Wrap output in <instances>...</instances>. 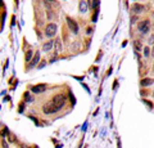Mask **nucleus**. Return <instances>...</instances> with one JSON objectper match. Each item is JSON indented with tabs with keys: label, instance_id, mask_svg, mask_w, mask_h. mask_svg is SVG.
<instances>
[{
	"label": "nucleus",
	"instance_id": "f257e3e1",
	"mask_svg": "<svg viewBox=\"0 0 154 148\" xmlns=\"http://www.w3.org/2000/svg\"><path fill=\"white\" fill-rule=\"evenodd\" d=\"M137 30L140 34L143 35H146L149 34V31H150V21L149 20H143L137 23Z\"/></svg>",
	"mask_w": 154,
	"mask_h": 148
},
{
	"label": "nucleus",
	"instance_id": "f03ea898",
	"mask_svg": "<svg viewBox=\"0 0 154 148\" xmlns=\"http://www.w3.org/2000/svg\"><path fill=\"white\" fill-rule=\"evenodd\" d=\"M57 30H58V25L57 23H54V22H51V23H49L46 27H45V36H48V37H54L55 35H57Z\"/></svg>",
	"mask_w": 154,
	"mask_h": 148
},
{
	"label": "nucleus",
	"instance_id": "7ed1b4c3",
	"mask_svg": "<svg viewBox=\"0 0 154 148\" xmlns=\"http://www.w3.org/2000/svg\"><path fill=\"white\" fill-rule=\"evenodd\" d=\"M51 102L54 103L59 109H62L66 104V95L64 94H57V95H54V98H53Z\"/></svg>",
	"mask_w": 154,
	"mask_h": 148
},
{
	"label": "nucleus",
	"instance_id": "20e7f679",
	"mask_svg": "<svg viewBox=\"0 0 154 148\" xmlns=\"http://www.w3.org/2000/svg\"><path fill=\"white\" fill-rule=\"evenodd\" d=\"M42 111H44V113H46V115H51V113H55V112L59 111V108H58L53 102H49V103L44 104Z\"/></svg>",
	"mask_w": 154,
	"mask_h": 148
},
{
	"label": "nucleus",
	"instance_id": "39448f33",
	"mask_svg": "<svg viewBox=\"0 0 154 148\" xmlns=\"http://www.w3.org/2000/svg\"><path fill=\"white\" fill-rule=\"evenodd\" d=\"M66 21H67V25H68L69 30L73 32V34H79V25H77V22L73 20V18L67 17V18H66Z\"/></svg>",
	"mask_w": 154,
	"mask_h": 148
},
{
	"label": "nucleus",
	"instance_id": "423d86ee",
	"mask_svg": "<svg viewBox=\"0 0 154 148\" xmlns=\"http://www.w3.org/2000/svg\"><path fill=\"white\" fill-rule=\"evenodd\" d=\"M46 90V84H37V85H32L31 87V92L35 94H41Z\"/></svg>",
	"mask_w": 154,
	"mask_h": 148
},
{
	"label": "nucleus",
	"instance_id": "0eeeda50",
	"mask_svg": "<svg viewBox=\"0 0 154 148\" xmlns=\"http://www.w3.org/2000/svg\"><path fill=\"white\" fill-rule=\"evenodd\" d=\"M38 61H40V52H36L35 55H33V58L30 61V65H28V67L27 70H32V68H35L37 63H38Z\"/></svg>",
	"mask_w": 154,
	"mask_h": 148
},
{
	"label": "nucleus",
	"instance_id": "6e6552de",
	"mask_svg": "<svg viewBox=\"0 0 154 148\" xmlns=\"http://www.w3.org/2000/svg\"><path fill=\"white\" fill-rule=\"evenodd\" d=\"M153 84H154V79H152V77H143L140 80L141 88H149V87H152Z\"/></svg>",
	"mask_w": 154,
	"mask_h": 148
},
{
	"label": "nucleus",
	"instance_id": "1a4fd4ad",
	"mask_svg": "<svg viewBox=\"0 0 154 148\" xmlns=\"http://www.w3.org/2000/svg\"><path fill=\"white\" fill-rule=\"evenodd\" d=\"M131 11L134 14H136V16H139V14H141L144 12V5L143 4H139V3H135L132 8H131Z\"/></svg>",
	"mask_w": 154,
	"mask_h": 148
},
{
	"label": "nucleus",
	"instance_id": "9d476101",
	"mask_svg": "<svg viewBox=\"0 0 154 148\" xmlns=\"http://www.w3.org/2000/svg\"><path fill=\"white\" fill-rule=\"evenodd\" d=\"M53 45H54V41H53V40L46 41V43H44V44H42V50H44V52H50L51 48H53Z\"/></svg>",
	"mask_w": 154,
	"mask_h": 148
},
{
	"label": "nucleus",
	"instance_id": "9b49d317",
	"mask_svg": "<svg viewBox=\"0 0 154 148\" xmlns=\"http://www.w3.org/2000/svg\"><path fill=\"white\" fill-rule=\"evenodd\" d=\"M88 9H89V5H88V3L86 2H80V12L81 13H85V12H88Z\"/></svg>",
	"mask_w": 154,
	"mask_h": 148
},
{
	"label": "nucleus",
	"instance_id": "f8f14e48",
	"mask_svg": "<svg viewBox=\"0 0 154 148\" xmlns=\"http://www.w3.org/2000/svg\"><path fill=\"white\" fill-rule=\"evenodd\" d=\"M54 46H55V49H57L58 52H60V50H62V48H63V46H62V41H60L59 37H57V39H55V41H54Z\"/></svg>",
	"mask_w": 154,
	"mask_h": 148
},
{
	"label": "nucleus",
	"instance_id": "ddd939ff",
	"mask_svg": "<svg viewBox=\"0 0 154 148\" xmlns=\"http://www.w3.org/2000/svg\"><path fill=\"white\" fill-rule=\"evenodd\" d=\"M32 58H33V52H32L31 49L27 50V52H26V55H25V61H26V62H30Z\"/></svg>",
	"mask_w": 154,
	"mask_h": 148
},
{
	"label": "nucleus",
	"instance_id": "4468645a",
	"mask_svg": "<svg viewBox=\"0 0 154 148\" xmlns=\"http://www.w3.org/2000/svg\"><path fill=\"white\" fill-rule=\"evenodd\" d=\"M143 54H144V57H145V58H149V57H150V48H149V45H148V46H144Z\"/></svg>",
	"mask_w": 154,
	"mask_h": 148
},
{
	"label": "nucleus",
	"instance_id": "2eb2a0df",
	"mask_svg": "<svg viewBox=\"0 0 154 148\" xmlns=\"http://www.w3.org/2000/svg\"><path fill=\"white\" fill-rule=\"evenodd\" d=\"M134 46H135V49H136V50H139V52H140L141 50V43L140 41H139V40H135L134 41Z\"/></svg>",
	"mask_w": 154,
	"mask_h": 148
},
{
	"label": "nucleus",
	"instance_id": "dca6fc26",
	"mask_svg": "<svg viewBox=\"0 0 154 148\" xmlns=\"http://www.w3.org/2000/svg\"><path fill=\"white\" fill-rule=\"evenodd\" d=\"M25 99H26V102H32L33 101V97L27 92V93H25Z\"/></svg>",
	"mask_w": 154,
	"mask_h": 148
},
{
	"label": "nucleus",
	"instance_id": "f3484780",
	"mask_svg": "<svg viewBox=\"0 0 154 148\" xmlns=\"http://www.w3.org/2000/svg\"><path fill=\"white\" fill-rule=\"evenodd\" d=\"M148 44H149V45H154V34H152L150 36H149V39H148Z\"/></svg>",
	"mask_w": 154,
	"mask_h": 148
},
{
	"label": "nucleus",
	"instance_id": "a211bd4d",
	"mask_svg": "<svg viewBox=\"0 0 154 148\" xmlns=\"http://www.w3.org/2000/svg\"><path fill=\"white\" fill-rule=\"evenodd\" d=\"M144 103H145L146 106H148L149 108H150V109L153 108V103H152V102H148V101H145V99H144Z\"/></svg>",
	"mask_w": 154,
	"mask_h": 148
},
{
	"label": "nucleus",
	"instance_id": "6ab92c4d",
	"mask_svg": "<svg viewBox=\"0 0 154 148\" xmlns=\"http://www.w3.org/2000/svg\"><path fill=\"white\" fill-rule=\"evenodd\" d=\"M45 65H46V61H41V63H38V66H37V67H38V68H42V67H44Z\"/></svg>",
	"mask_w": 154,
	"mask_h": 148
},
{
	"label": "nucleus",
	"instance_id": "aec40b11",
	"mask_svg": "<svg viewBox=\"0 0 154 148\" xmlns=\"http://www.w3.org/2000/svg\"><path fill=\"white\" fill-rule=\"evenodd\" d=\"M149 92H148V90H141V92H140V94L143 95V97H144V95H146Z\"/></svg>",
	"mask_w": 154,
	"mask_h": 148
},
{
	"label": "nucleus",
	"instance_id": "412c9836",
	"mask_svg": "<svg viewBox=\"0 0 154 148\" xmlns=\"http://www.w3.org/2000/svg\"><path fill=\"white\" fill-rule=\"evenodd\" d=\"M93 32V27H90V28H86V34H91Z\"/></svg>",
	"mask_w": 154,
	"mask_h": 148
},
{
	"label": "nucleus",
	"instance_id": "4be33fe9",
	"mask_svg": "<svg viewBox=\"0 0 154 148\" xmlns=\"http://www.w3.org/2000/svg\"><path fill=\"white\" fill-rule=\"evenodd\" d=\"M150 57H153V58H154V45H153V49L150 50Z\"/></svg>",
	"mask_w": 154,
	"mask_h": 148
},
{
	"label": "nucleus",
	"instance_id": "5701e85b",
	"mask_svg": "<svg viewBox=\"0 0 154 148\" xmlns=\"http://www.w3.org/2000/svg\"><path fill=\"white\" fill-rule=\"evenodd\" d=\"M48 2H50V3H55V0H48Z\"/></svg>",
	"mask_w": 154,
	"mask_h": 148
},
{
	"label": "nucleus",
	"instance_id": "b1692460",
	"mask_svg": "<svg viewBox=\"0 0 154 148\" xmlns=\"http://www.w3.org/2000/svg\"><path fill=\"white\" fill-rule=\"evenodd\" d=\"M153 72H154V65H153Z\"/></svg>",
	"mask_w": 154,
	"mask_h": 148
},
{
	"label": "nucleus",
	"instance_id": "393cba45",
	"mask_svg": "<svg viewBox=\"0 0 154 148\" xmlns=\"http://www.w3.org/2000/svg\"><path fill=\"white\" fill-rule=\"evenodd\" d=\"M153 97H154V92H153Z\"/></svg>",
	"mask_w": 154,
	"mask_h": 148
},
{
	"label": "nucleus",
	"instance_id": "a878e982",
	"mask_svg": "<svg viewBox=\"0 0 154 148\" xmlns=\"http://www.w3.org/2000/svg\"><path fill=\"white\" fill-rule=\"evenodd\" d=\"M153 28H154V25H153Z\"/></svg>",
	"mask_w": 154,
	"mask_h": 148
}]
</instances>
